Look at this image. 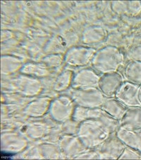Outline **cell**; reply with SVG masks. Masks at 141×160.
<instances>
[{
    "mask_svg": "<svg viewBox=\"0 0 141 160\" xmlns=\"http://www.w3.org/2000/svg\"><path fill=\"white\" fill-rule=\"evenodd\" d=\"M140 87L131 82H126L121 88L119 97L123 102L130 106H138L140 102L138 99Z\"/></svg>",
    "mask_w": 141,
    "mask_h": 160,
    "instance_id": "6da1fadb",
    "label": "cell"
},
{
    "mask_svg": "<svg viewBox=\"0 0 141 160\" xmlns=\"http://www.w3.org/2000/svg\"><path fill=\"white\" fill-rule=\"evenodd\" d=\"M124 123L133 128H141V108L128 110L124 117Z\"/></svg>",
    "mask_w": 141,
    "mask_h": 160,
    "instance_id": "7a4b0ae2",
    "label": "cell"
},
{
    "mask_svg": "<svg viewBox=\"0 0 141 160\" xmlns=\"http://www.w3.org/2000/svg\"><path fill=\"white\" fill-rule=\"evenodd\" d=\"M124 142L131 148L141 150V135L131 131H124L121 133Z\"/></svg>",
    "mask_w": 141,
    "mask_h": 160,
    "instance_id": "3957f363",
    "label": "cell"
},
{
    "mask_svg": "<svg viewBox=\"0 0 141 160\" xmlns=\"http://www.w3.org/2000/svg\"><path fill=\"white\" fill-rule=\"evenodd\" d=\"M126 73V76L131 81L141 82V62H131L127 67Z\"/></svg>",
    "mask_w": 141,
    "mask_h": 160,
    "instance_id": "277c9868",
    "label": "cell"
},
{
    "mask_svg": "<svg viewBox=\"0 0 141 160\" xmlns=\"http://www.w3.org/2000/svg\"><path fill=\"white\" fill-rule=\"evenodd\" d=\"M126 158H141V155L139 154H136L135 152L126 150L125 153Z\"/></svg>",
    "mask_w": 141,
    "mask_h": 160,
    "instance_id": "5b68a950",
    "label": "cell"
},
{
    "mask_svg": "<svg viewBox=\"0 0 141 160\" xmlns=\"http://www.w3.org/2000/svg\"><path fill=\"white\" fill-rule=\"evenodd\" d=\"M138 99H139V101L141 104V87H140L139 90H138Z\"/></svg>",
    "mask_w": 141,
    "mask_h": 160,
    "instance_id": "8992f818",
    "label": "cell"
}]
</instances>
